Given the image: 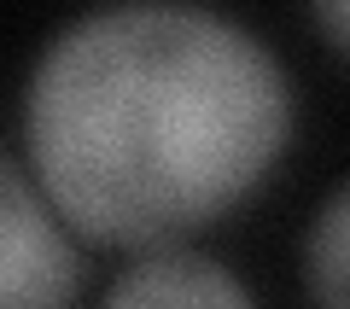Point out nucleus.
Here are the masks:
<instances>
[{"instance_id":"7ed1b4c3","label":"nucleus","mask_w":350,"mask_h":309,"mask_svg":"<svg viewBox=\"0 0 350 309\" xmlns=\"http://www.w3.org/2000/svg\"><path fill=\"white\" fill-rule=\"evenodd\" d=\"M105 309H251L245 286L199 251H152L117 274Z\"/></svg>"},{"instance_id":"f03ea898","label":"nucleus","mask_w":350,"mask_h":309,"mask_svg":"<svg viewBox=\"0 0 350 309\" xmlns=\"http://www.w3.org/2000/svg\"><path fill=\"white\" fill-rule=\"evenodd\" d=\"M82 286L70 228L36 175L0 158V309H70Z\"/></svg>"},{"instance_id":"f257e3e1","label":"nucleus","mask_w":350,"mask_h":309,"mask_svg":"<svg viewBox=\"0 0 350 309\" xmlns=\"http://www.w3.org/2000/svg\"><path fill=\"white\" fill-rule=\"evenodd\" d=\"M292 129L257 36L199 6H117L64 29L29 82V163L64 228L163 251L269 175Z\"/></svg>"},{"instance_id":"39448f33","label":"nucleus","mask_w":350,"mask_h":309,"mask_svg":"<svg viewBox=\"0 0 350 309\" xmlns=\"http://www.w3.org/2000/svg\"><path fill=\"white\" fill-rule=\"evenodd\" d=\"M315 24L327 29L338 53H350V0H333V6H315Z\"/></svg>"},{"instance_id":"20e7f679","label":"nucleus","mask_w":350,"mask_h":309,"mask_svg":"<svg viewBox=\"0 0 350 309\" xmlns=\"http://www.w3.org/2000/svg\"><path fill=\"white\" fill-rule=\"evenodd\" d=\"M310 292L315 309H350V187H338L310 228Z\"/></svg>"}]
</instances>
